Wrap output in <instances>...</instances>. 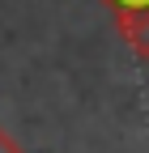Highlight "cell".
Listing matches in <instances>:
<instances>
[{"label": "cell", "instance_id": "cell-3", "mask_svg": "<svg viewBox=\"0 0 149 153\" xmlns=\"http://www.w3.org/2000/svg\"><path fill=\"white\" fill-rule=\"evenodd\" d=\"M102 4L111 13H119V9H136V4H149V0H102Z\"/></svg>", "mask_w": 149, "mask_h": 153}, {"label": "cell", "instance_id": "cell-2", "mask_svg": "<svg viewBox=\"0 0 149 153\" xmlns=\"http://www.w3.org/2000/svg\"><path fill=\"white\" fill-rule=\"evenodd\" d=\"M0 153H22V145H17V136L0 123Z\"/></svg>", "mask_w": 149, "mask_h": 153}, {"label": "cell", "instance_id": "cell-1", "mask_svg": "<svg viewBox=\"0 0 149 153\" xmlns=\"http://www.w3.org/2000/svg\"><path fill=\"white\" fill-rule=\"evenodd\" d=\"M115 26H119V38L132 47V55L149 60V4L119 9V13H115Z\"/></svg>", "mask_w": 149, "mask_h": 153}]
</instances>
